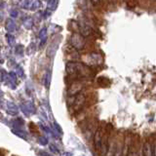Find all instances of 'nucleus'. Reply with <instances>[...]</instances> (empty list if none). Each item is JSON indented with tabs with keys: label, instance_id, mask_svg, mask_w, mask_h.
Masks as SVG:
<instances>
[{
	"label": "nucleus",
	"instance_id": "1",
	"mask_svg": "<svg viewBox=\"0 0 156 156\" xmlns=\"http://www.w3.org/2000/svg\"><path fill=\"white\" fill-rule=\"evenodd\" d=\"M66 71L68 75L76 79H85V78H91L94 76V70L93 68L85 65L84 62H78L74 61H70L66 63Z\"/></svg>",
	"mask_w": 156,
	"mask_h": 156
},
{
	"label": "nucleus",
	"instance_id": "2",
	"mask_svg": "<svg viewBox=\"0 0 156 156\" xmlns=\"http://www.w3.org/2000/svg\"><path fill=\"white\" fill-rule=\"evenodd\" d=\"M82 60L88 66L94 68L96 66H100L104 63V57L98 52H90L82 56Z\"/></svg>",
	"mask_w": 156,
	"mask_h": 156
},
{
	"label": "nucleus",
	"instance_id": "3",
	"mask_svg": "<svg viewBox=\"0 0 156 156\" xmlns=\"http://www.w3.org/2000/svg\"><path fill=\"white\" fill-rule=\"evenodd\" d=\"M71 48L74 49L75 51H82L84 50L87 45V40L84 36H82L79 32H73L68 39Z\"/></svg>",
	"mask_w": 156,
	"mask_h": 156
},
{
	"label": "nucleus",
	"instance_id": "4",
	"mask_svg": "<svg viewBox=\"0 0 156 156\" xmlns=\"http://www.w3.org/2000/svg\"><path fill=\"white\" fill-rule=\"evenodd\" d=\"M86 101H87V97L85 94H83V93H79V94L76 95L75 97H73V101L70 105V107H72V109H73V112L77 113V112L82 110L83 107L86 105Z\"/></svg>",
	"mask_w": 156,
	"mask_h": 156
},
{
	"label": "nucleus",
	"instance_id": "5",
	"mask_svg": "<svg viewBox=\"0 0 156 156\" xmlns=\"http://www.w3.org/2000/svg\"><path fill=\"white\" fill-rule=\"evenodd\" d=\"M83 89H84V82H83V79L73 80L67 89V95L68 97H75L76 95L79 94V93H81Z\"/></svg>",
	"mask_w": 156,
	"mask_h": 156
},
{
	"label": "nucleus",
	"instance_id": "6",
	"mask_svg": "<svg viewBox=\"0 0 156 156\" xmlns=\"http://www.w3.org/2000/svg\"><path fill=\"white\" fill-rule=\"evenodd\" d=\"M106 132V129L104 128V126L99 127L94 134V145H95V148L97 152H100V149H101V141L102 139H104V136L105 133Z\"/></svg>",
	"mask_w": 156,
	"mask_h": 156
},
{
	"label": "nucleus",
	"instance_id": "7",
	"mask_svg": "<svg viewBox=\"0 0 156 156\" xmlns=\"http://www.w3.org/2000/svg\"><path fill=\"white\" fill-rule=\"evenodd\" d=\"M77 26H78V32L85 38L92 36L93 33H94L92 27L85 21H79L77 23Z\"/></svg>",
	"mask_w": 156,
	"mask_h": 156
},
{
	"label": "nucleus",
	"instance_id": "8",
	"mask_svg": "<svg viewBox=\"0 0 156 156\" xmlns=\"http://www.w3.org/2000/svg\"><path fill=\"white\" fill-rule=\"evenodd\" d=\"M144 156H153V145L149 140H146L143 144Z\"/></svg>",
	"mask_w": 156,
	"mask_h": 156
},
{
	"label": "nucleus",
	"instance_id": "9",
	"mask_svg": "<svg viewBox=\"0 0 156 156\" xmlns=\"http://www.w3.org/2000/svg\"><path fill=\"white\" fill-rule=\"evenodd\" d=\"M39 38H40V48L44 46V44L47 41V28L43 27L40 31H39Z\"/></svg>",
	"mask_w": 156,
	"mask_h": 156
},
{
	"label": "nucleus",
	"instance_id": "10",
	"mask_svg": "<svg viewBox=\"0 0 156 156\" xmlns=\"http://www.w3.org/2000/svg\"><path fill=\"white\" fill-rule=\"evenodd\" d=\"M5 28L9 33H12L15 29H16V23H14L12 19H8L6 23H5Z\"/></svg>",
	"mask_w": 156,
	"mask_h": 156
},
{
	"label": "nucleus",
	"instance_id": "11",
	"mask_svg": "<svg viewBox=\"0 0 156 156\" xmlns=\"http://www.w3.org/2000/svg\"><path fill=\"white\" fill-rule=\"evenodd\" d=\"M127 156H140L139 150H138V144H136V141L133 140L132 141V146L131 149L129 151V153Z\"/></svg>",
	"mask_w": 156,
	"mask_h": 156
},
{
	"label": "nucleus",
	"instance_id": "12",
	"mask_svg": "<svg viewBox=\"0 0 156 156\" xmlns=\"http://www.w3.org/2000/svg\"><path fill=\"white\" fill-rule=\"evenodd\" d=\"M23 27H26L27 29H31L32 27H33V20L31 18H27L26 21L23 23Z\"/></svg>",
	"mask_w": 156,
	"mask_h": 156
},
{
	"label": "nucleus",
	"instance_id": "13",
	"mask_svg": "<svg viewBox=\"0 0 156 156\" xmlns=\"http://www.w3.org/2000/svg\"><path fill=\"white\" fill-rule=\"evenodd\" d=\"M41 6V1L40 0H34V1L31 3V6H30V9L31 11H36Z\"/></svg>",
	"mask_w": 156,
	"mask_h": 156
},
{
	"label": "nucleus",
	"instance_id": "14",
	"mask_svg": "<svg viewBox=\"0 0 156 156\" xmlns=\"http://www.w3.org/2000/svg\"><path fill=\"white\" fill-rule=\"evenodd\" d=\"M6 38H7L8 44L10 46H14L15 45V43H16V38L14 37V35H12L11 33H8L6 35Z\"/></svg>",
	"mask_w": 156,
	"mask_h": 156
},
{
	"label": "nucleus",
	"instance_id": "15",
	"mask_svg": "<svg viewBox=\"0 0 156 156\" xmlns=\"http://www.w3.org/2000/svg\"><path fill=\"white\" fill-rule=\"evenodd\" d=\"M90 1H91V4L93 5V6L96 7V8L100 7L102 4V0H90Z\"/></svg>",
	"mask_w": 156,
	"mask_h": 156
},
{
	"label": "nucleus",
	"instance_id": "16",
	"mask_svg": "<svg viewBox=\"0 0 156 156\" xmlns=\"http://www.w3.org/2000/svg\"><path fill=\"white\" fill-rule=\"evenodd\" d=\"M22 7L23 9H28L30 8V0H23L22 2Z\"/></svg>",
	"mask_w": 156,
	"mask_h": 156
},
{
	"label": "nucleus",
	"instance_id": "17",
	"mask_svg": "<svg viewBox=\"0 0 156 156\" xmlns=\"http://www.w3.org/2000/svg\"><path fill=\"white\" fill-rule=\"evenodd\" d=\"M56 0H50V2L48 3V9L50 10H54L56 8Z\"/></svg>",
	"mask_w": 156,
	"mask_h": 156
},
{
	"label": "nucleus",
	"instance_id": "18",
	"mask_svg": "<svg viewBox=\"0 0 156 156\" xmlns=\"http://www.w3.org/2000/svg\"><path fill=\"white\" fill-rule=\"evenodd\" d=\"M10 16H11V18H17L19 16V12L18 10H12L11 12H10Z\"/></svg>",
	"mask_w": 156,
	"mask_h": 156
},
{
	"label": "nucleus",
	"instance_id": "19",
	"mask_svg": "<svg viewBox=\"0 0 156 156\" xmlns=\"http://www.w3.org/2000/svg\"><path fill=\"white\" fill-rule=\"evenodd\" d=\"M23 45H19V46H17V48H16V54H19V55H21V54L23 52Z\"/></svg>",
	"mask_w": 156,
	"mask_h": 156
},
{
	"label": "nucleus",
	"instance_id": "20",
	"mask_svg": "<svg viewBox=\"0 0 156 156\" xmlns=\"http://www.w3.org/2000/svg\"><path fill=\"white\" fill-rule=\"evenodd\" d=\"M119 1H120V0H107V2H109L112 5V6H114V5L117 4Z\"/></svg>",
	"mask_w": 156,
	"mask_h": 156
},
{
	"label": "nucleus",
	"instance_id": "21",
	"mask_svg": "<svg viewBox=\"0 0 156 156\" xmlns=\"http://www.w3.org/2000/svg\"><path fill=\"white\" fill-rule=\"evenodd\" d=\"M23 69L19 66V67H18V72H17V73H18V75H20V76H23Z\"/></svg>",
	"mask_w": 156,
	"mask_h": 156
},
{
	"label": "nucleus",
	"instance_id": "22",
	"mask_svg": "<svg viewBox=\"0 0 156 156\" xmlns=\"http://www.w3.org/2000/svg\"><path fill=\"white\" fill-rule=\"evenodd\" d=\"M39 143H40V144H47V140H46L45 138H43V136H42V138H41L40 140H39Z\"/></svg>",
	"mask_w": 156,
	"mask_h": 156
},
{
	"label": "nucleus",
	"instance_id": "23",
	"mask_svg": "<svg viewBox=\"0 0 156 156\" xmlns=\"http://www.w3.org/2000/svg\"><path fill=\"white\" fill-rule=\"evenodd\" d=\"M50 149L52 150V151H54V152H58V150L55 147V146H54L53 144H51L50 145Z\"/></svg>",
	"mask_w": 156,
	"mask_h": 156
},
{
	"label": "nucleus",
	"instance_id": "24",
	"mask_svg": "<svg viewBox=\"0 0 156 156\" xmlns=\"http://www.w3.org/2000/svg\"><path fill=\"white\" fill-rule=\"evenodd\" d=\"M40 156H51V155H49V154H47L46 152H44V151H42V152H40Z\"/></svg>",
	"mask_w": 156,
	"mask_h": 156
},
{
	"label": "nucleus",
	"instance_id": "25",
	"mask_svg": "<svg viewBox=\"0 0 156 156\" xmlns=\"http://www.w3.org/2000/svg\"><path fill=\"white\" fill-rule=\"evenodd\" d=\"M153 156H156V144L153 145Z\"/></svg>",
	"mask_w": 156,
	"mask_h": 156
},
{
	"label": "nucleus",
	"instance_id": "26",
	"mask_svg": "<svg viewBox=\"0 0 156 156\" xmlns=\"http://www.w3.org/2000/svg\"><path fill=\"white\" fill-rule=\"evenodd\" d=\"M140 2L141 4H145V3H148V0H140Z\"/></svg>",
	"mask_w": 156,
	"mask_h": 156
},
{
	"label": "nucleus",
	"instance_id": "27",
	"mask_svg": "<svg viewBox=\"0 0 156 156\" xmlns=\"http://www.w3.org/2000/svg\"><path fill=\"white\" fill-rule=\"evenodd\" d=\"M5 6V3L3 1H0V9H2Z\"/></svg>",
	"mask_w": 156,
	"mask_h": 156
},
{
	"label": "nucleus",
	"instance_id": "28",
	"mask_svg": "<svg viewBox=\"0 0 156 156\" xmlns=\"http://www.w3.org/2000/svg\"><path fill=\"white\" fill-rule=\"evenodd\" d=\"M132 2H134V4L135 5H136L139 2H140V0H132Z\"/></svg>",
	"mask_w": 156,
	"mask_h": 156
},
{
	"label": "nucleus",
	"instance_id": "29",
	"mask_svg": "<svg viewBox=\"0 0 156 156\" xmlns=\"http://www.w3.org/2000/svg\"><path fill=\"white\" fill-rule=\"evenodd\" d=\"M148 3H149V4H152V3H156V0H148Z\"/></svg>",
	"mask_w": 156,
	"mask_h": 156
},
{
	"label": "nucleus",
	"instance_id": "30",
	"mask_svg": "<svg viewBox=\"0 0 156 156\" xmlns=\"http://www.w3.org/2000/svg\"><path fill=\"white\" fill-rule=\"evenodd\" d=\"M123 1L126 3H130V2H132V0H123Z\"/></svg>",
	"mask_w": 156,
	"mask_h": 156
},
{
	"label": "nucleus",
	"instance_id": "31",
	"mask_svg": "<svg viewBox=\"0 0 156 156\" xmlns=\"http://www.w3.org/2000/svg\"><path fill=\"white\" fill-rule=\"evenodd\" d=\"M0 156H3V155H2V154H0Z\"/></svg>",
	"mask_w": 156,
	"mask_h": 156
}]
</instances>
